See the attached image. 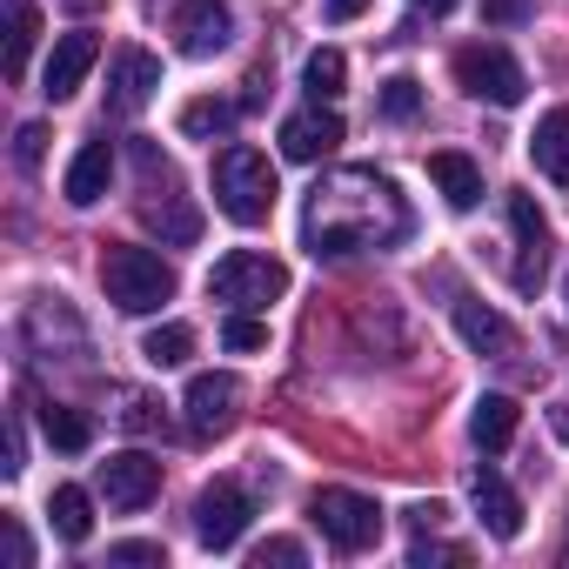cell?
I'll return each instance as SVG.
<instances>
[{
    "mask_svg": "<svg viewBox=\"0 0 569 569\" xmlns=\"http://www.w3.org/2000/svg\"><path fill=\"white\" fill-rule=\"evenodd\" d=\"M516 422H522V409L509 402V396H482L476 402V416H469V436H476V449H509L516 442Z\"/></svg>",
    "mask_w": 569,
    "mask_h": 569,
    "instance_id": "cell-20",
    "label": "cell"
},
{
    "mask_svg": "<svg viewBox=\"0 0 569 569\" xmlns=\"http://www.w3.org/2000/svg\"><path fill=\"white\" fill-rule=\"evenodd\" d=\"M221 342L248 356V349H261V342H268V322H254V309H234V316H228V329H221Z\"/></svg>",
    "mask_w": 569,
    "mask_h": 569,
    "instance_id": "cell-29",
    "label": "cell"
},
{
    "mask_svg": "<svg viewBox=\"0 0 569 569\" xmlns=\"http://www.w3.org/2000/svg\"><path fill=\"white\" fill-rule=\"evenodd\" d=\"M134 168H141V194H148V201H141V214L161 228V241H181V248H188V241L201 234V214L181 201V174L161 161V148H154V141H134Z\"/></svg>",
    "mask_w": 569,
    "mask_h": 569,
    "instance_id": "cell-4",
    "label": "cell"
},
{
    "mask_svg": "<svg viewBox=\"0 0 569 569\" xmlns=\"http://www.w3.org/2000/svg\"><path fill=\"white\" fill-rule=\"evenodd\" d=\"M41 154H48V128H41V121H28V128L14 134V161L34 174V168H41Z\"/></svg>",
    "mask_w": 569,
    "mask_h": 569,
    "instance_id": "cell-31",
    "label": "cell"
},
{
    "mask_svg": "<svg viewBox=\"0 0 569 569\" xmlns=\"http://www.w3.org/2000/svg\"><path fill=\"white\" fill-rule=\"evenodd\" d=\"M442 516H449V509H442V502H416V509H409V522H416V529H436V522H442Z\"/></svg>",
    "mask_w": 569,
    "mask_h": 569,
    "instance_id": "cell-37",
    "label": "cell"
},
{
    "mask_svg": "<svg viewBox=\"0 0 569 569\" xmlns=\"http://www.w3.org/2000/svg\"><path fill=\"white\" fill-rule=\"evenodd\" d=\"M41 429H48V442H54V449H68V456H81V449L94 442V422H88L81 409H61V402H48V409H41Z\"/></svg>",
    "mask_w": 569,
    "mask_h": 569,
    "instance_id": "cell-24",
    "label": "cell"
},
{
    "mask_svg": "<svg viewBox=\"0 0 569 569\" xmlns=\"http://www.w3.org/2000/svg\"><path fill=\"white\" fill-rule=\"evenodd\" d=\"M254 562H261V569H268V562H302V542L274 536V542H261V549H254Z\"/></svg>",
    "mask_w": 569,
    "mask_h": 569,
    "instance_id": "cell-32",
    "label": "cell"
},
{
    "mask_svg": "<svg viewBox=\"0 0 569 569\" xmlns=\"http://www.w3.org/2000/svg\"><path fill=\"white\" fill-rule=\"evenodd\" d=\"M128 436H148V429H161V402L154 396H141V389H114V409H108Z\"/></svg>",
    "mask_w": 569,
    "mask_h": 569,
    "instance_id": "cell-27",
    "label": "cell"
},
{
    "mask_svg": "<svg viewBox=\"0 0 569 569\" xmlns=\"http://www.w3.org/2000/svg\"><path fill=\"white\" fill-rule=\"evenodd\" d=\"M382 114H389V121H416V114H422V81H416V74L382 81Z\"/></svg>",
    "mask_w": 569,
    "mask_h": 569,
    "instance_id": "cell-28",
    "label": "cell"
},
{
    "mask_svg": "<svg viewBox=\"0 0 569 569\" xmlns=\"http://www.w3.org/2000/svg\"><path fill=\"white\" fill-rule=\"evenodd\" d=\"M228 128H234V108L228 101H188L181 108V134L188 141H221Z\"/></svg>",
    "mask_w": 569,
    "mask_h": 569,
    "instance_id": "cell-26",
    "label": "cell"
},
{
    "mask_svg": "<svg viewBox=\"0 0 569 569\" xmlns=\"http://www.w3.org/2000/svg\"><path fill=\"white\" fill-rule=\"evenodd\" d=\"M108 181H114V148H108V141H88V148L74 154V168H68V201H74V208H94V201L108 194Z\"/></svg>",
    "mask_w": 569,
    "mask_h": 569,
    "instance_id": "cell-17",
    "label": "cell"
},
{
    "mask_svg": "<svg viewBox=\"0 0 569 569\" xmlns=\"http://www.w3.org/2000/svg\"><path fill=\"white\" fill-rule=\"evenodd\" d=\"M309 516L322 522V536H329L342 556H362V549L382 536V509H376V496H362V489H316Z\"/></svg>",
    "mask_w": 569,
    "mask_h": 569,
    "instance_id": "cell-7",
    "label": "cell"
},
{
    "mask_svg": "<svg viewBox=\"0 0 569 569\" xmlns=\"http://www.w3.org/2000/svg\"><path fill=\"white\" fill-rule=\"evenodd\" d=\"M302 81H309V94H316V101H336V94H342V81H349L342 48H316V54H309V68H302Z\"/></svg>",
    "mask_w": 569,
    "mask_h": 569,
    "instance_id": "cell-25",
    "label": "cell"
},
{
    "mask_svg": "<svg viewBox=\"0 0 569 569\" xmlns=\"http://www.w3.org/2000/svg\"><path fill=\"white\" fill-rule=\"evenodd\" d=\"M456 329H462V342L482 349V356H509V349H516V329H509L489 302H456Z\"/></svg>",
    "mask_w": 569,
    "mask_h": 569,
    "instance_id": "cell-19",
    "label": "cell"
},
{
    "mask_svg": "<svg viewBox=\"0 0 569 569\" xmlns=\"http://www.w3.org/2000/svg\"><path fill=\"white\" fill-rule=\"evenodd\" d=\"M429 181L442 188L449 208H476V201H482V168H476L469 154H456V148H436V154H429Z\"/></svg>",
    "mask_w": 569,
    "mask_h": 569,
    "instance_id": "cell-16",
    "label": "cell"
},
{
    "mask_svg": "<svg viewBox=\"0 0 569 569\" xmlns=\"http://www.w3.org/2000/svg\"><path fill=\"white\" fill-rule=\"evenodd\" d=\"M416 8H429V14H449V8H456V0H416Z\"/></svg>",
    "mask_w": 569,
    "mask_h": 569,
    "instance_id": "cell-41",
    "label": "cell"
},
{
    "mask_svg": "<svg viewBox=\"0 0 569 569\" xmlns=\"http://www.w3.org/2000/svg\"><path fill=\"white\" fill-rule=\"evenodd\" d=\"M101 289L121 316H154L161 302H174V268L154 254V248H128V241H108L101 248Z\"/></svg>",
    "mask_w": 569,
    "mask_h": 569,
    "instance_id": "cell-2",
    "label": "cell"
},
{
    "mask_svg": "<svg viewBox=\"0 0 569 569\" xmlns=\"http://www.w3.org/2000/svg\"><path fill=\"white\" fill-rule=\"evenodd\" d=\"M489 14H496V21H516V14H522V0H489Z\"/></svg>",
    "mask_w": 569,
    "mask_h": 569,
    "instance_id": "cell-40",
    "label": "cell"
},
{
    "mask_svg": "<svg viewBox=\"0 0 569 569\" xmlns=\"http://www.w3.org/2000/svg\"><path fill=\"white\" fill-rule=\"evenodd\" d=\"M362 8H369V0H322V14H329V21H356Z\"/></svg>",
    "mask_w": 569,
    "mask_h": 569,
    "instance_id": "cell-36",
    "label": "cell"
},
{
    "mask_svg": "<svg viewBox=\"0 0 569 569\" xmlns=\"http://www.w3.org/2000/svg\"><path fill=\"white\" fill-rule=\"evenodd\" d=\"M456 556H462V549H429V542H416V549H409V562H416V569H422V562H456Z\"/></svg>",
    "mask_w": 569,
    "mask_h": 569,
    "instance_id": "cell-38",
    "label": "cell"
},
{
    "mask_svg": "<svg viewBox=\"0 0 569 569\" xmlns=\"http://www.w3.org/2000/svg\"><path fill=\"white\" fill-rule=\"evenodd\" d=\"M281 289H289V268H281L274 254H254V248L221 254L214 274H208V296L228 302V309H268Z\"/></svg>",
    "mask_w": 569,
    "mask_h": 569,
    "instance_id": "cell-5",
    "label": "cell"
},
{
    "mask_svg": "<svg viewBox=\"0 0 569 569\" xmlns=\"http://www.w3.org/2000/svg\"><path fill=\"white\" fill-rule=\"evenodd\" d=\"M141 356H148L154 369H181V362L194 356V329H188V322H161V329H148Z\"/></svg>",
    "mask_w": 569,
    "mask_h": 569,
    "instance_id": "cell-23",
    "label": "cell"
},
{
    "mask_svg": "<svg viewBox=\"0 0 569 569\" xmlns=\"http://www.w3.org/2000/svg\"><path fill=\"white\" fill-rule=\"evenodd\" d=\"M108 562H161V542H114Z\"/></svg>",
    "mask_w": 569,
    "mask_h": 569,
    "instance_id": "cell-33",
    "label": "cell"
},
{
    "mask_svg": "<svg viewBox=\"0 0 569 569\" xmlns=\"http://www.w3.org/2000/svg\"><path fill=\"white\" fill-rule=\"evenodd\" d=\"M161 88V61L148 48H121L108 68V114H141Z\"/></svg>",
    "mask_w": 569,
    "mask_h": 569,
    "instance_id": "cell-11",
    "label": "cell"
},
{
    "mask_svg": "<svg viewBox=\"0 0 569 569\" xmlns=\"http://www.w3.org/2000/svg\"><path fill=\"white\" fill-rule=\"evenodd\" d=\"M248 516H254V502H248L241 482H208V489L194 496V536H201L208 549H234L241 529H248Z\"/></svg>",
    "mask_w": 569,
    "mask_h": 569,
    "instance_id": "cell-9",
    "label": "cell"
},
{
    "mask_svg": "<svg viewBox=\"0 0 569 569\" xmlns=\"http://www.w3.org/2000/svg\"><path fill=\"white\" fill-rule=\"evenodd\" d=\"M274 168H268V154H254V148H221V161H214V208L228 214V221H241V228H254V221H268V208H274Z\"/></svg>",
    "mask_w": 569,
    "mask_h": 569,
    "instance_id": "cell-3",
    "label": "cell"
},
{
    "mask_svg": "<svg viewBox=\"0 0 569 569\" xmlns=\"http://www.w3.org/2000/svg\"><path fill=\"white\" fill-rule=\"evenodd\" d=\"M94 489H101L108 509H148L161 496V462L148 449H121V456H108L94 469Z\"/></svg>",
    "mask_w": 569,
    "mask_h": 569,
    "instance_id": "cell-8",
    "label": "cell"
},
{
    "mask_svg": "<svg viewBox=\"0 0 569 569\" xmlns=\"http://www.w3.org/2000/svg\"><path fill=\"white\" fill-rule=\"evenodd\" d=\"M456 81H462V94H476V101H489V108H516V101L529 94L522 61H516L509 48H496V41L462 48V54H456Z\"/></svg>",
    "mask_w": 569,
    "mask_h": 569,
    "instance_id": "cell-6",
    "label": "cell"
},
{
    "mask_svg": "<svg viewBox=\"0 0 569 569\" xmlns=\"http://www.w3.org/2000/svg\"><path fill=\"white\" fill-rule=\"evenodd\" d=\"M94 61H101V41H94V34H61V41H54V54H48L41 94H48V101L81 94V81H88V68H94Z\"/></svg>",
    "mask_w": 569,
    "mask_h": 569,
    "instance_id": "cell-14",
    "label": "cell"
},
{
    "mask_svg": "<svg viewBox=\"0 0 569 569\" xmlns=\"http://www.w3.org/2000/svg\"><path fill=\"white\" fill-rule=\"evenodd\" d=\"M529 154H536V168H542L556 188H569V108H549V114L536 121Z\"/></svg>",
    "mask_w": 569,
    "mask_h": 569,
    "instance_id": "cell-18",
    "label": "cell"
},
{
    "mask_svg": "<svg viewBox=\"0 0 569 569\" xmlns=\"http://www.w3.org/2000/svg\"><path fill=\"white\" fill-rule=\"evenodd\" d=\"M68 8H81V14H88V8H94V0H68Z\"/></svg>",
    "mask_w": 569,
    "mask_h": 569,
    "instance_id": "cell-42",
    "label": "cell"
},
{
    "mask_svg": "<svg viewBox=\"0 0 569 569\" xmlns=\"http://www.w3.org/2000/svg\"><path fill=\"white\" fill-rule=\"evenodd\" d=\"M509 228H516L522 241H542V234H549V221H542V208H536L529 194H509Z\"/></svg>",
    "mask_w": 569,
    "mask_h": 569,
    "instance_id": "cell-30",
    "label": "cell"
},
{
    "mask_svg": "<svg viewBox=\"0 0 569 569\" xmlns=\"http://www.w3.org/2000/svg\"><path fill=\"white\" fill-rule=\"evenodd\" d=\"M549 429H556V442H569V402H549Z\"/></svg>",
    "mask_w": 569,
    "mask_h": 569,
    "instance_id": "cell-39",
    "label": "cell"
},
{
    "mask_svg": "<svg viewBox=\"0 0 569 569\" xmlns=\"http://www.w3.org/2000/svg\"><path fill=\"white\" fill-rule=\"evenodd\" d=\"M8 476H21L28 469V449H21V416H8V462H0Z\"/></svg>",
    "mask_w": 569,
    "mask_h": 569,
    "instance_id": "cell-34",
    "label": "cell"
},
{
    "mask_svg": "<svg viewBox=\"0 0 569 569\" xmlns=\"http://www.w3.org/2000/svg\"><path fill=\"white\" fill-rule=\"evenodd\" d=\"M174 34H181V54L208 61V54H221V48H228V34H234V14L221 8V0H181Z\"/></svg>",
    "mask_w": 569,
    "mask_h": 569,
    "instance_id": "cell-13",
    "label": "cell"
},
{
    "mask_svg": "<svg viewBox=\"0 0 569 569\" xmlns=\"http://www.w3.org/2000/svg\"><path fill=\"white\" fill-rule=\"evenodd\" d=\"M336 148H342V114L322 108V101L281 121V154H289V161H322V154H336Z\"/></svg>",
    "mask_w": 569,
    "mask_h": 569,
    "instance_id": "cell-12",
    "label": "cell"
},
{
    "mask_svg": "<svg viewBox=\"0 0 569 569\" xmlns=\"http://www.w3.org/2000/svg\"><path fill=\"white\" fill-rule=\"evenodd\" d=\"M562 302H569V281H562Z\"/></svg>",
    "mask_w": 569,
    "mask_h": 569,
    "instance_id": "cell-43",
    "label": "cell"
},
{
    "mask_svg": "<svg viewBox=\"0 0 569 569\" xmlns=\"http://www.w3.org/2000/svg\"><path fill=\"white\" fill-rule=\"evenodd\" d=\"M469 496H476V516H482V529H489V536H502V542H516V536H522V496H516L496 469H476Z\"/></svg>",
    "mask_w": 569,
    "mask_h": 569,
    "instance_id": "cell-15",
    "label": "cell"
},
{
    "mask_svg": "<svg viewBox=\"0 0 569 569\" xmlns=\"http://www.w3.org/2000/svg\"><path fill=\"white\" fill-rule=\"evenodd\" d=\"M8 556H14V569H28V562H34V542H28V529H21V522H8Z\"/></svg>",
    "mask_w": 569,
    "mask_h": 569,
    "instance_id": "cell-35",
    "label": "cell"
},
{
    "mask_svg": "<svg viewBox=\"0 0 569 569\" xmlns=\"http://www.w3.org/2000/svg\"><path fill=\"white\" fill-rule=\"evenodd\" d=\"M188 429L208 442V436H228L234 429V416H241V382L234 376H194L188 382Z\"/></svg>",
    "mask_w": 569,
    "mask_h": 569,
    "instance_id": "cell-10",
    "label": "cell"
},
{
    "mask_svg": "<svg viewBox=\"0 0 569 569\" xmlns=\"http://www.w3.org/2000/svg\"><path fill=\"white\" fill-rule=\"evenodd\" d=\"M302 234L316 254H362V248H396L409 234V201L396 194L389 174L376 168H336L309 188Z\"/></svg>",
    "mask_w": 569,
    "mask_h": 569,
    "instance_id": "cell-1",
    "label": "cell"
},
{
    "mask_svg": "<svg viewBox=\"0 0 569 569\" xmlns=\"http://www.w3.org/2000/svg\"><path fill=\"white\" fill-rule=\"evenodd\" d=\"M48 516H54V536H61V542H88V536H94V496L74 489V482H61V489L48 496Z\"/></svg>",
    "mask_w": 569,
    "mask_h": 569,
    "instance_id": "cell-21",
    "label": "cell"
},
{
    "mask_svg": "<svg viewBox=\"0 0 569 569\" xmlns=\"http://www.w3.org/2000/svg\"><path fill=\"white\" fill-rule=\"evenodd\" d=\"M34 41H41V8H34V0H8V81L28 74Z\"/></svg>",
    "mask_w": 569,
    "mask_h": 569,
    "instance_id": "cell-22",
    "label": "cell"
}]
</instances>
